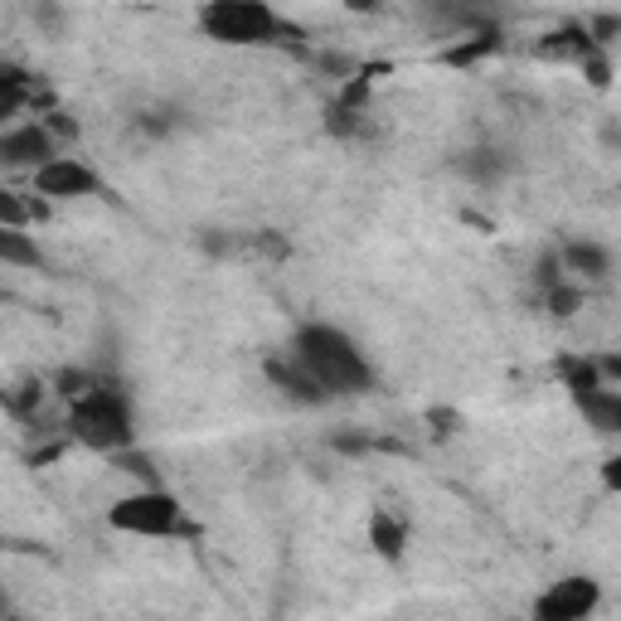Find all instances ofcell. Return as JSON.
Listing matches in <instances>:
<instances>
[{
    "mask_svg": "<svg viewBox=\"0 0 621 621\" xmlns=\"http://www.w3.org/2000/svg\"><path fill=\"white\" fill-rule=\"evenodd\" d=\"M491 54H501V30H491V24H471L467 34H457V40H447L442 49H437V64L442 68H477Z\"/></svg>",
    "mask_w": 621,
    "mask_h": 621,
    "instance_id": "8fae6325",
    "label": "cell"
},
{
    "mask_svg": "<svg viewBox=\"0 0 621 621\" xmlns=\"http://www.w3.org/2000/svg\"><path fill=\"white\" fill-rule=\"evenodd\" d=\"M24 113H40V78L15 58H0V127L20 121Z\"/></svg>",
    "mask_w": 621,
    "mask_h": 621,
    "instance_id": "9c48e42d",
    "label": "cell"
},
{
    "mask_svg": "<svg viewBox=\"0 0 621 621\" xmlns=\"http://www.w3.org/2000/svg\"><path fill=\"white\" fill-rule=\"evenodd\" d=\"M582 307H588V287L574 282V277H564V282L544 287V311H549L554 321H574Z\"/></svg>",
    "mask_w": 621,
    "mask_h": 621,
    "instance_id": "2e32d148",
    "label": "cell"
},
{
    "mask_svg": "<svg viewBox=\"0 0 621 621\" xmlns=\"http://www.w3.org/2000/svg\"><path fill=\"white\" fill-rule=\"evenodd\" d=\"M602 481H607V491H612V495L621 491V457H607L602 461Z\"/></svg>",
    "mask_w": 621,
    "mask_h": 621,
    "instance_id": "ac0fdd59",
    "label": "cell"
},
{
    "mask_svg": "<svg viewBox=\"0 0 621 621\" xmlns=\"http://www.w3.org/2000/svg\"><path fill=\"white\" fill-rule=\"evenodd\" d=\"M0 612H10V598H6V592H0Z\"/></svg>",
    "mask_w": 621,
    "mask_h": 621,
    "instance_id": "ffe728a7",
    "label": "cell"
},
{
    "mask_svg": "<svg viewBox=\"0 0 621 621\" xmlns=\"http://www.w3.org/2000/svg\"><path fill=\"white\" fill-rule=\"evenodd\" d=\"M0 301H6V282H0Z\"/></svg>",
    "mask_w": 621,
    "mask_h": 621,
    "instance_id": "44dd1931",
    "label": "cell"
},
{
    "mask_svg": "<svg viewBox=\"0 0 621 621\" xmlns=\"http://www.w3.org/2000/svg\"><path fill=\"white\" fill-rule=\"evenodd\" d=\"M574 408H578L598 432H607V437L621 432V388H617V384L582 388V394H574Z\"/></svg>",
    "mask_w": 621,
    "mask_h": 621,
    "instance_id": "4fadbf2b",
    "label": "cell"
},
{
    "mask_svg": "<svg viewBox=\"0 0 621 621\" xmlns=\"http://www.w3.org/2000/svg\"><path fill=\"white\" fill-rule=\"evenodd\" d=\"M0 267H15V272H40V267H49L44 243L34 238L30 228L0 224Z\"/></svg>",
    "mask_w": 621,
    "mask_h": 621,
    "instance_id": "5bb4252c",
    "label": "cell"
},
{
    "mask_svg": "<svg viewBox=\"0 0 621 621\" xmlns=\"http://www.w3.org/2000/svg\"><path fill=\"white\" fill-rule=\"evenodd\" d=\"M64 151V141L49 131L44 117H20L10 127H0V170H40L49 156Z\"/></svg>",
    "mask_w": 621,
    "mask_h": 621,
    "instance_id": "8992f818",
    "label": "cell"
},
{
    "mask_svg": "<svg viewBox=\"0 0 621 621\" xmlns=\"http://www.w3.org/2000/svg\"><path fill=\"white\" fill-rule=\"evenodd\" d=\"M263 374H267V384H272L277 394L291 398V404H301V408H325V404H331V394H325V388L311 379L307 364L291 355V350H282V355H267L263 360Z\"/></svg>",
    "mask_w": 621,
    "mask_h": 621,
    "instance_id": "ba28073f",
    "label": "cell"
},
{
    "mask_svg": "<svg viewBox=\"0 0 621 621\" xmlns=\"http://www.w3.org/2000/svg\"><path fill=\"white\" fill-rule=\"evenodd\" d=\"M602 607V582L592 578H558L534 598V617L539 621H588Z\"/></svg>",
    "mask_w": 621,
    "mask_h": 621,
    "instance_id": "52a82bcc",
    "label": "cell"
},
{
    "mask_svg": "<svg viewBox=\"0 0 621 621\" xmlns=\"http://www.w3.org/2000/svg\"><path fill=\"white\" fill-rule=\"evenodd\" d=\"M558 379H564L568 398L582 394V388L607 384V379H602V370H598V355H564V360H558Z\"/></svg>",
    "mask_w": 621,
    "mask_h": 621,
    "instance_id": "e0dca14e",
    "label": "cell"
},
{
    "mask_svg": "<svg viewBox=\"0 0 621 621\" xmlns=\"http://www.w3.org/2000/svg\"><path fill=\"white\" fill-rule=\"evenodd\" d=\"M107 529L117 534H131V539H200V520H190L185 501H180L170 485L151 481V485H137V491L117 495L107 505Z\"/></svg>",
    "mask_w": 621,
    "mask_h": 621,
    "instance_id": "277c9868",
    "label": "cell"
},
{
    "mask_svg": "<svg viewBox=\"0 0 621 621\" xmlns=\"http://www.w3.org/2000/svg\"><path fill=\"white\" fill-rule=\"evenodd\" d=\"M364 544H370L374 558H384V564H398V558L408 554V525L394 515V510H370V525H364Z\"/></svg>",
    "mask_w": 621,
    "mask_h": 621,
    "instance_id": "7c38bea8",
    "label": "cell"
},
{
    "mask_svg": "<svg viewBox=\"0 0 621 621\" xmlns=\"http://www.w3.org/2000/svg\"><path fill=\"white\" fill-rule=\"evenodd\" d=\"M345 10H350V15H379L384 0H345Z\"/></svg>",
    "mask_w": 621,
    "mask_h": 621,
    "instance_id": "d6986e66",
    "label": "cell"
},
{
    "mask_svg": "<svg viewBox=\"0 0 621 621\" xmlns=\"http://www.w3.org/2000/svg\"><path fill=\"white\" fill-rule=\"evenodd\" d=\"M558 263H564V272L574 277V282H582V287L607 282V277H612V267H617L612 248L598 243V238H568L564 248H558Z\"/></svg>",
    "mask_w": 621,
    "mask_h": 621,
    "instance_id": "30bf717a",
    "label": "cell"
},
{
    "mask_svg": "<svg viewBox=\"0 0 621 621\" xmlns=\"http://www.w3.org/2000/svg\"><path fill=\"white\" fill-rule=\"evenodd\" d=\"M30 194H40L44 204H83V200H103L107 180L93 161L58 151L40 170H30Z\"/></svg>",
    "mask_w": 621,
    "mask_h": 621,
    "instance_id": "5b68a950",
    "label": "cell"
},
{
    "mask_svg": "<svg viewBox=\"0 0 621 621\" xmlns=\"http://www.w3.org/2000/svg\"><path fill=\"white\" fill-rule=\"evenodd\" d=\"M287 350L307 364V374L331 394V404L335 398L374 394V384H379V370H374L370 350L335 321H301L297 331H291Z\"/></svg>",
    "mask_w": 621,
    "mask_h": 621,
    "instance_id": "6da1fadb",
    "label": "cell"
},
{
    "mask_svg": "<svg viewBox=\"0 0 621 621\" xmlns=\"http://www.w3.org/2000/svg\"><path fill=\"white\" fill-rule=\"evenodd\" d=\"M457 170L471 180V185H501L505 170H510V151H501V146H471V151L457 161Z\"/></svg>",
    "mask_w": 621,
    "mask_h": 621,
    "instance_id": "9a60e30c",
    "label": "cell"
},
{
    "mask_svg": "<svg viewBox=\"0 0 621 621\" xmlns=\"http://www.w3.org/2000/svg\"><path fill=\"white\" fill-rule=\"evenodd\" d=\"M68 442L88 447L97 457H117L137 447V408L127 388L93 379L78 398H68Z\"/></svg>",
    "mask_w": 621,
    "mask_h": 621,
    "instance_id": "7a4b0ae2",
    "label": "cell"
},
{
    "mask_svg": "<svg viewBox=\"0 0 621 621\" xmlns=\"http://www.w3.org/2000/svg\"><path fill=\"white\" fill-rule=\"evenodd\" d=\"M194 24H200L204 40L224 49H267V44L301 40V30L272 0H204L194 10Z\"/></svg>",
    "mask_w": 621,
    "mask_h": 621,
    "instance_id": "3957f363",
    "label": "cell"
}]
</instances>
